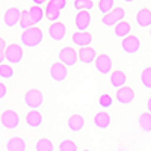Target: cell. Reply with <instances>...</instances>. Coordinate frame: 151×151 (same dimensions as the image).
<instances>
[{
    "mask_svg": "<svg viewBox=\"0 0 151 151\" xmlns=\"http://www.w3.org/2000/svg\"><path fill=\"white\" fill-rule=\"evenodd\" d=\"M94 124H95V127L100 129V130H107L110 127V124H112V119L109 116V113L106 110H100L95 113V116H94Z\"/></svg>",
    "mask_w": 151,
    "mask_h": 151,
    "instance_id": "18",
    "label": "cell"
},
{
    "mask_svg": "<svg viewBox=\"0 0 151 151\" xmlns=\"http://www.w3.org/2000/svg\"><path fill=\"white\" fill-rule=\"evenodd\" d=\"M0 122H2V127L5 130H15L20 127V115L15 112V110H12V109H6L2 112V116H0Z\"/></svg>",
    "mask_w": 151,
    "mask_h": 151,
    "instance_id": "2",
    "label": "cell"
},
{
    "mask_svg": "<svg viewBox=\"0 0 151 151\" xmlns=\"http://www.w3.org/2000/svg\"><path fill=\"white\" fill-rule=\"evenodd\" d=\"M20 41L23 44V47H27V48H36L42 41H44V32L40 27H30L23 30L21 36H20Z\"/></svg>",
    "mask_w": 151,
    "mask_h": 151,
    "instance_id": "1",
    "label": "cell"
},
{
    "mask_svg": "<svg viewBox=\"0 0 151 151\" xmlns=\"http://www.w3.org/2000/svg\"><path fill=\"white\" fill-rule=\"evenodd\" d=\"M150 38H151V29H150Z\"/></svg>",
    "mask_w": 151,
    "mask_h": 151,
    "instance_id": "39",
    "label": "cell"
},
{
    "mask_svg": "<svg viewBox=\"0 0 151 151\" xmlns=\"http://www.w3.org/2000/svg\"><path fill=\"white\" fill-rule=\"evenodd\" d=\"M58 59H59V62H62V64L67 65V67H74L79 60V53L76 52L73 47H64V48L59 50Z\"/></svg>",
    "mask_w": 151,
    "mask_h": 151,
    "instance_id": "8",
    "label": "cell"
},
{
    "mask_svg": "<svg viewBox=\"0 0 151 151\" xmlns=\"http://www.w3.org/2000/svg\"><path fill=\"white\" fill-rule=\"evenodd\" d=\"M47 32H48V36L52 38L55 42H62L67 36V27H65V24L60 23V21L52 23Z\"/></svg>",
    "mask_w": 151,
    "mask_h": 151,
    "instance_id": "10",
    "label": "cell"
},
{
    "mask_svg": "<svg viewBox=\"0 0 151 151\" xmlns=\"http://www.w3.org/2000/svg\"><path fill=\"white\" fill-rule=\"evenodd\" d=\"M113 33H115L116 38H121V40H124V38H127L130 33H132V24L127 23V21H121L118 23L115 26V30H113Z\"/></svg>",
    "mask_w": 151,
    "mask_h": 151,
    "instance_id": "23",
    "label": "cell"
},
{
    "mask_svg": "<svg viewBox=\"0 0 151 151\" xmlns=\"http://www.w3.org/2000/svg\"><path fill=\"white\" fill-rule=\"evenodd\" d=\"M67 125H68L70 132L79 133L85 127V119H83V116L80 115V113H73V115L68 118V121H67Z\"/></svg>",
    "mask_w": 151,
    "mask_h": 151,
    "instance_id": "19",
    "label": "cell"
},
{
    "mask_svg": "<svg viewBox=\"0 0 151 151\" xmlns=\"http://www.w3.org/2000/svg\"><path fill=\"white\" fill-rule=\"evenodd\" d=\"M60 12H62V9L53 2V0H48V3H47V6H45V20H48L50 23L59 21Z\"/></svg>",
    "mask_w": 151,
    "mask_h": 151,
    "instance_id": "17",
    "label": "cell"
},
{
    "mask_svg": "<svg viewBox=\"0 0 151 151\" xmlns=\"http://www.w3.org/2000/svg\"><path fill=\"white\" fill-rule=\"evenodd\" d=\"M20 20H21V11L15 6L6 9V12L3 14V24L9 29H12V27H15L17 24H20Z\"/></svg>",
    "mask_w": 151,
    "mask_h": 151,
    "instance_id": "12",
    "label": "cell"
},
{
    "mask_svg": "<svg viewBox=\"0 0 151 151\" xmlns=\"http://www.w3.org/2000/svg\"><path fill=\"white\" fill-rule=\"evenodd\" d=\"M124 18H125V11L118 6L113 11H110L109 14L103 15L101 23H103V26H106V27H115L118 23L124 21Z\"/></svg>",
    "mask_w": 151,
    "mask_h": 151,
    "instance_id": "5",
    "label": "cell"
},
{
    "mask_svg": "<svg viewBox=\"0 0 151 151\" xmlns=\"http://www.w3.org/2000/svg\"><path fill=\"white\" fill-rule=\"evenodd\" d=\"M134 21H136L137 26L142 27V29L151 27V11H150L148 8H141L139 11L136 12Z\"/></svg>",
    "mask_w": 151,
    "mask_h": 151,
    "instance_id": "15",
    "label": "cell"
},
{
    "mask_svg": "<svg viewBox=\"0 0 151 151\" xmlns=\"http://www.w3.org/2000/svg\"><path fill=\"white\" fill-rule=\"evenodd\" d=\"M116 101L124 104V106H127V104H132L134 101V91L132 89L130 86H122L119 88V89H116Z\"/></svg>",
    "mask_w": 151,
    "mask_h": 151,
    "instance_id": "14",
    "label": "cell"
},
{
    "mask_svg": "<svg viewBox=\"0 0 151 151\" xmlns=\"http://www.w3.org/2000/svg\"><path fill=\"white\" fill-rule=\"evenodd\" d=\"M48 74H50V79H52L53 82L62 83L64 80H67V77H68V67L64 65L62 62H55V64L50 65Z\"/></svg>",
    "mask_w": 151,
    "mask_h": 151,
    "instance_id": "7",
    "label": "cell"
},
{
    "mask_svg": "<svg viewBox=\"0 0 151 151\" xmlns=\"http://www.w3.org/2000/svg\"><path fill=\"white\" fill-rule=\"evenodd\" d=\"M92 41H94V36H92V33H89V32H74L73 35H71V42L76 45V47H80V48H83V47H91V44H92Z\"/></svg>",
    "mask_w": 151,
    "mask_h": 151,
    "instance_id": "13",
    "label": "cell"
},
{
    "mask_svg": "<svg viewBox=\"0 0 151 151\" xmlns=\"http://www.w3.org/2000/svg\"><path fill=\"white\" fill-rule=\"evenodd\" d=\"M141 83L145 89H151V67H145L141 71Z\"/></svg>",
    "mask_w": 151,
    "mask_h": 151,
    "instance_id": "30",
    "label": "cell"
},
{
    "mask_svg": "<svg viewBox=\"0 0 151 151\" xmlns=\"http://www.w3.org/2000/svg\"><path fill=\"white\" fill-rule=\"evenodd\" d=\"M8 95V88L5 86V83H0V98H5Z\"/></svg>",
    "mask_w": 151,
    "mask_h": 151,
    "instance_id": "34",
    "label": "cell"
},
{
    "mask_svg": "<svg viewBox=\"0 0 151 151\" xmlns=\"http://www.w3.org/2000/svg\"><path fill=\"white\" fill-rule=\"evenodd\" d=\"M33 26H35V24H33V21H32V18H30L29 9H24V11H21L20 27H21L23 30H26V29H30V27H33Z\"/></svg>",
    "mask_w": 151,
    "mask_h": 151,
    "instance_id": "29",
    "label": "cell"
},
{
    "mask_svg": "<svg viewBox=\"0 0 151 151\" xmlns=\"http://www.w3.org/2000/svg\"><path fill=\"white\" fill-rule=\"evenodd\" d=\"M32 3L36 5V6H41V5H44V3H48V0H32Z\"/></svg>",
    "mask_w": 151,
    "mask_h": 151,
    "instance_id": "35",
    "label": "cell"
},
{
    "mask_svg": "<svg viewBox=\"0 0 151 151\" xmlns=\"http://www.w3.org/2000/svg\"><path fill=\"white\" fill-rule=\"evenodd\" d=\"M14 74H15V71H14L12 67H9L6 64H0V79H6V80L12 79Z\"/></svg>",
    "mask_w": 151,
    "mask_h": 151,
    "instance_id": "32",
    "label": "cell"
},
{
    "mask_svg": "<svg viewBox=\"0 0 151 151\" xmlns=\"http://www.w3.org/2000/svg\"><path fill=\"white\" fill-rule=\"evenodd\" d=\"M139 127L145 133H151V113L147 110L139 115Z\"/></svg>",
    "mask_w": 151,
    "mask_h": 151,
    "instance_id": "25",
    "label": "cell"
},
{
    "mask_svg": "<svg viewBox=\"0 0 151 151\" xmlns=\"http://www.w3.org/2000/svg\"><path fill=\"white\" fill-rule=\"evenodd\" d=\"M91 14L89 11H79L74 17V26L79 32H86L88 29L91 27Z\"/></svg>",
    "mask_w": 151,
    "mask_h": 151,
    "instance_id": "11",
    "label": "cell"
},
{
    "mask_svg": "<svg viewBox=\"0 0 151 151\" xmlns=\"http://www.w3.org/2000/svg\"><path fill=\"white\" fill-rule=\"evenodd\" d=\"M35 151H55V145L47 137H41L35 144Z\"/></svg>",
    "mask_w": 151,
    "mask_h": 151,
    "instance_id": "26",
    "label": "cell"
},
{
    "mask_svg": "<svg viewBox=\"0 0 151 151\" xmlns=\"http://www.w3.org/2000/svg\"><path fill=\"white\" fill-rule=\"evenodd\" d=\"M29 14H30V18H32L35 26H36V24H40L42 21V18H45V11H42L40 6H36V5L29 8Z\"/></svg>",
    "mask_w": 151,
    "mask_h": 151,
    "instance_id": "24",
    "label": "cell"
},
{
    "mask_svg": "<svg viewBox=\"0 0 151 151\" xmlns=\"http://www.w3.org/2000/svg\"><path fill=\"white\" fill-rule=\"evenodd\" d=\"M122 2H125V3H134L136 0H122Z\"/></svg>",
    "mask_w": 151,
    "mask_h": 151,
    "instance_id": "37",
    "label": "cell"
},
{
    "mask_svg": "<svg viewBox=\"0 0 151 151\" xmlns=\"http://www.w3.org/2000/svg\"><path fill=\"white\" fill-rule=\"evenodd\" d=\"M94 67H95V70H97L100 74L110 76V73L113 71V60H112V58H110L109 55L101 53V55H98V58L95 59Z\"/></svg>",
    "mask_w": 151,
    "mask_h": 151,
    "instance_id": "6",
    "label": "cell"
},
{
    "mask_svg": "<svg viewBox=\"0 0 151 151\" xmlns=\"http://www.w3.org/2000/svg\"><path fill=\"white\" fill-rule=\"evenodd\" d=\"M6 150L8 151H27V144L26 141L20 136H12L6 142Z\"/></svg>",
    "mask_w": 151,
    "mask_h": 151,
    "instance_id": "21",
    "label": "cell"
},
{
    "mask_svg": "<svg viewBox=\"0 0 151 151\" xmlns=\"http://www.w3.org/2000/svg\"><path fill=\"white\" fill-rule=\"evenodd\" d=\"M98 104L101 106L103 109H109L113 104V98L109 94H103V95H100V98H98Z\"/></svg>",
    "mask_w": 151,
    "mask_h": 151,
    "instance_id": "33",
    "label": "cell"
},
{
    "mask_svg": "<svg viewBox=\"0 0 151 151\" xmlns=\"http://www.w3.org/2000/svg\"><path fill=\"white\" fill-rule=\"evenodd\" d=\"M98 11L101 12L103 15L109 14L110 11L115 9V0H98V5H97Z\"/></svg>",
    "mask_w": 151,
    "mask_h": 151,
    "instance_id": "28",
    "label": "cell"
},
{
    "mask_svg": "<svg viewBox=\"0 0 151 151\" xmlns=\"http://www.w3.org/2000/svg\"><path fill=\"white\" fill-rule=\"evenodd\" d=\"M5 56H6L8 64H11V65H18V64H21L23 59H24V50H23V47L18 45V44H11V45L6 47Z\"/></svg>",
    "mask_w": 151,
    "mask_h": 151,
    "instance_id": "4",
    "label": "cell"
},
{
    "mask_svg": "<svg viewBox=\"0 0 151 151\" xmlns=\"http://www.w3.org/2000/svg\"><path fill=\"white\" fill-rule=\"evenodd\" d=\"M83 151H92V150H88V148H86V150H83Z\"/></svg>",
    "mask_w": 151,
    "mask_h": 151,
    "instance_id": "38",
    "label": "cell"
},
{
    "mask_svg": "<svg viewBox=\"0 0 151 151\" xmlns=\"http://www.w3.org/2000/svg\"><path fill=\"white\" fill-rule=\"evenodd\" d=\"M141 47H142L141 40L134 35H129L127 38H124L121 41V50L125 55H136L141 50Z\"/></svg>",
    "mask_w": 151,
    "mask_h": 151,
    "instance_id": "9",
    "label": "cell"
},
{
    "mask_svg": "<svg viewBox=\"0 0 151 151\" xmlns=\"http://www.w3.org/2000/svg\"><path fill=\"white\" fill-rule=\"evenodd\" d=\"M24 103L30 110H38L44 103V95L40 89L33 88V89H29L24 94Z\"/></svg>",
    "mask_w": 151,
    "mask_h": 151,
    "instance_id": "3",
    "label": "cell"
},
{
    "mask_svg": "<svg viewBox=\"0 0 151 151\" xmlns=\"http://www.w3.org/2000/svg\"><path fill=\"white\" fill-rule=\"evenodd\" d=\"M98 58L97 52L92 48V47H83L79 50V60L85 65H91L95 62V59Z\"/></svg>",
    "mask_w": 151,
    "mask_h": 151,
    "instance_id": "16",
    "label": "cell"
},
{
    "mask_svg": "<svg viewBox=\"0 0 151 151\" xmlns=\"http://www.w3.org/2000/svg\"><path fill=\"white\" fill-rule=\"evenodd\" d=\"M94 2L92 0H74L73 2V8L76 11H92L94 9Z\"/></svg>",
    "mask_w": 151,
    "mask_h": 151,
    "instance_id": "27",
    "label": "cell"
},
{
    "mask_svg": "<svg viewBox=\"0 0 151 151\" xmlns=\"http://www.w3.org/2000/svg\"><path fill=\"white\" fill-rule=\"evenodd\" d=\"M58 151H77V144L71 139H64L59 144Z\"/></svg>",
    "mask_w": 151,
    "mask_h": 151,
    "instance_id": "31",
    "label": "cell"
},
{
    "mask_svg": "<svg viewBox=\"0 0 151 151\" xmlns=\"http://www.w3.org/2000/svg\"><path fill=\"white\" fill-rule=\"evenodd\" d=\"M42 115L38 110H29L27 115H26V125L29 129H38L42 125Z\"/></svg>",
    "mask_w": 151,
    "mask_h": 151,
    "instance_id": "22",
    "label": "cell"
},
{
    "mask_svg": "<svg viewBox=\"0 0 151 151\" xmlns=\"http://www.w3.org/2000/svg\"><path fill=\"white\" fill-rule=\"evenodd\" d=\"M92 2H95V0H92Z\"/></svg>",
    "mask_w": 151,
    "mask_h": 151,
    "instance_id": "40",
    "label": "cell"
},
{
    "mask_svg": "<svg viewBox=\"0 0 151 151\" xmlns=\"http://www.w3.org/2000/svg\"><path fill=\"white\" fill-rule=\"evenodd\" d=\"M147 110L151 113V97L148 98V101H147Z\"/></svg>",
    "mask_w": 151,
    "mask_h": 151,
    "instance_id": "36",
    "label": "cell"
},
{
    "mask_svg": "<svg viewBox=\"0 0 151 151\" xmlns=\"http://www.w3.org/2000/svg\"><path fill=\"white\" fill-rule=\"evenodd\" d=\"M109 82L115 89H119V88L125 86V83H127V76H125V73L121 71V70H115V71L110 73Z\"/></svg>",
    "mask_w": 151,
    "mask_h": 151,
    "instance_id": "20",
    "label": "cell"
}]
</instances>
